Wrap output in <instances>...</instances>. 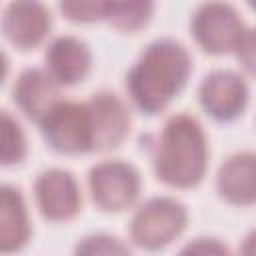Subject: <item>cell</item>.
<instances>
[{"mask_svg":"<svg viewBox=\"0 0 256 256\" xmlns=\"http://www.w3.org/2000/svg\"><path fill=\"white\" fill-rule=\"evenodd\" d=\"M192 74L190 52L172 38L150 42L126 76L130 100L144 114L162 112Z\"/></svg>","mask_w":256,"mask_h":256,"instance_id":"cell-1","label":"cell"},{"mask_svg":"<svg viewBox=\"0 0 256 256\" xmlns=\"http://www.w3.org/2000/svg\"><path fill=\"white\" fill-rule=\"evenodd\" d=\"M208 156L202 124L190 114H174L158 134L152 154L154 174L172 188H194L206 174Z\"/></svg>","mask_w":256,"mask_h":256,"instance_id":"cell-2","label":"cell"},{"mask_svg":"<svg viewBox=\"0 0 256 256\" xmlns=\"http://www.w3.org/2000/svg\"><path fill=\"white\" fill-rule=\"evenodd\" d=\"M192 36L196 44L214 56L236 54L240 64L252 72L254 64V32L240 14L222 2H208L196 8L192 22Z\"/></svg>","mask_w":256,"mask_h":256,"instance_id":"cell-3","label":"cell"},{"mask_svg":"<svg viewBox=\"0 0 256 256\" xmlns=\"http://www.w3.org/2000/svg\"><path fill=\"white\" fill-rule=\"evenodd\" d=\"M188 224L186 206L172 196H154L146 200L132 216L130 238L148 252H156L172 244Z\"/></svg>","mask_w":256,"mask_h":256,"instance_id":"cell-4","label":"cell"},{"mask_svg":"<svg viewBox=\"0 0 256 256\" xmlns=\"http://www.w3.org/2000/svg\"><path fill=\"white\" fill-rule=\"evenodd\" d=\"M38 124L52 150L60 154L92 152V128L86 102L58 100Z\"/></svg>","mask_w":256,"mask_h":256,"instance_id":"cell-5","label":"cell"},{"mask_svg":"<svg viewBox=\"0 0 256 256\" xmlns=\"http://www.w3.org/2000/svg\"><path fill=\"white\" fill-rule=\"evenodd\" d=\"M92 202L104 212H122L130 208L140 194L138 170L122 160H102L88 172Z\"/></svg>","mask_w":256,"mask_h":256,"instance_id":"cell-6","label":"cell"},{"mask_svg":"<svg viewBox=\"0 0 256 256\" xmlns=\"http://www.w3.org/2000/svg\"><path fill=\"white\" fill-rule=\"evenodd\" d=\"M248 84L232 70H214L204 76L198 88L200 106L218 122H230L244 114L248 106Z\"/></svg>","mask_w":256,"mask_h":256,"instance_id":"cell-7","label":"cell"},{"mask_svg":"<svg viewBox=\"0 0 256 256\" xmlns=\"http://www.w3.org/2000/svg\"><path fill=\"white\" fill-rule=\"evenodd\" d=\"M36 206L40 214L50 222L72 220L82 206V194L72 172L62 168L44 170L34 184Z\"/></svg>","mask_w":256,"mask_h":256,"instance_id":"cell-8","label":"cell"},{"mask_svg":"<svg viewBox=\"0 0 256 256\" xmlns=\"http://www.w3.org/2000/svg\"><path fill=\"white\" fill-rule=\"evenodd\" d=\"M86 108L92 128V150H112L126 140L132 120L118 94L108 90L94 92L86 102Z\"/></svg>","mask_w":256,"mask_h":256,"instance_id":"cell-9","label":"cell"},{"mask_svg":"<svg viewBox=\"0 0 256 256\" xmlns=\"http://www.w3.org/2000/svg\"><path fill=\"white\" fill-rule=\"evenodd\" d=\"M52 26L50 12L38 2H12L2 14V34L20 50H32L44 42Z\"/></svg>","mask_w":256,"mask_h":256,"instance_id":"cell-10","label":"cell"},{"mask_svg":"<svg viewBox=\"0 0 256 256\" xmlns=\"http://www.w3.org/2000/svg\"><path fill=\"white\" fill-rule=\"evenodd\" d=\"M44 62V70L58 86H72L90 74L92 54L84 40L76 36H58L48 44Z\"/></svg>","mask_w":256,"mask_h":256,"instance_id":"cell-11","label":"cell"},{"mask_svg":"<svg viewBox=\"0 0 256 256\" xmlns=\"http://www.w3.org/2000/svg\"><path fill=\"white\" fill-rule=\"evenodd\" d=\"M218 194L236 206H252L256 200V156L242 150L226 158L216 176Z\"/></svg>","mask_w":256,"mask_h":256,"instance_id":"cell-12","label":"cell"},{"mask_svg":"<svg viewBox=\"0 0 256 256\" xmlns=\"http://www.w3.org/2000/svg\"><path fill=\"white\" fill-rule=\"evenodd\" d=\"M12 98L26 118L40 122L60 100V86L48 76L46 70L26 68L14 82Z\"/></svg>","mask_w":256,"mask_h":256,"instance_id":"cell-13","label":"cell"},{"mask_svg":"<svg viewBox=\"0 0 256 256\" xmlns=\"http://www.w3.org/2000/svg\"><path fill=\"white\" fill-rule=\"evenodd\" d=\"M32 228L24 196L10 184H0V254H14L30 240Z\"/></svg>","mask_w":256,"mask_h":256,"instance_id":"cell-14","label":"cell"},{"mask_svg":"<svg viewBox=\"0 0 256 256\" xmlns=\"http://www.w3.org/2000/svg\"><path fill=\"white\" fill-rule=\"evenodd\" d=\"M152 2H104V20L120 32H136L152 18Z\"/></svg>","mask_w":256,"mask_h":256,"instance_id":"cell-15","label":"cell"},{"mask_svg":"<svg viewBox=\"0 0 256 256\" xmlns=\"http://www.w3.org/2000/svg\"><path fill=\"white\" fill-rule=\"evenodd\" d=\"M28 154V142L20 122L6 110H0V166L20 164Z\"/></svg>","mask_w":256,"mask_h":256,"instance_id":"cell-16","label":"cell"},{"mask_svg":"<svg viewBox=\"0 0 256 256\" xmlns=\"http://www.w3.org/2000/svg\"><path fill=\"white\" fill-rule=\"evenodd\" d=\"M74 256H132V252L116 236L90 234V236H84L76 244Z\"/></svg>","mask_w":256,"mask_h":256,"instance_id":"cell-17","label":"cell"},{"mask_svg":"<svg viewBox=\"0 0 256 256\" xmlns=\"http://www.w3.org/2000/svg\"><path fill=\"white\" fill-rule=\"evenodd\" d=\"M62 14L72 22H96L104 20V2H62Z\"/></svg>","mask_w":256,"mask_h":256,"instance_id":"cell-18","label":"cell"},{"mask_svg":"<svg viewBox=\"0 0 256 256\" xmlns=\"http://www.w3.org/2000/svg\"><path fill=\"white\" fill-rule=\"evenodd\" d=\"M176 256H232L228 246L216 238H196L182 246Z\"/></svg>","mask_w":256,"mask_h":256,"instance_id":"cell-19","label":"cell"},{"mask_svg":"<svg viewBox=\"0 0 256 256\" xmlns=\"http://www.w3.org/2000/svg\"><path fill=\"white\" fill-rule=\"evenodd\" d=\"M6 74H8V58H6V54L0 50V84L6 80Z\"/></svg>","mask_w":256,"mask_h":256,"instance_id":"cell-20","label":"cell"}]
</instances>
